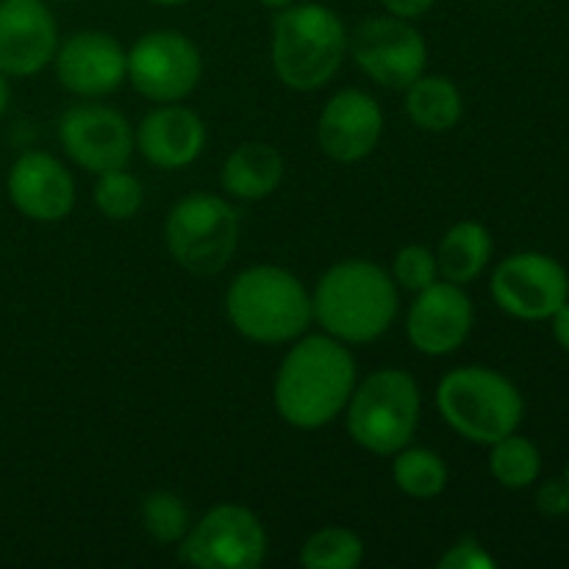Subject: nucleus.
<instances>
[{"instance_id": "f257e3e1", "label": "nucleus", "mask_w": 569, "mask_h": 569, "mask_svg": "<svg viewBox=\"0 0 569 569\" xmlns=\"http://www.w3.org/2000/svg\"><path fill=\"white\" fill-rule=\"evenodd\" d=\"M356 383L359 367L348 345L326 331L303 333L278 365L272 406L295 431H320L345 415Z\"/></svg>"}, {"instance_id": "5701e85b", "label": "nucleus", "mask_w": 569, "mask_h": 569, "mask_svg": "<svg viewBox=\"0 0 569 569\" xmlns=\"http://www.w3.org/2000/svg\"><path fill=\"white\" fill-rule=\"evenodd\" d=\"M489 472L503 489L522 492L542 476V453L531 439L515 431L489 445Z\"/></svg>"}, {"instance_id": "ddd939ff", "label": "nucleus", "mask_w": 569, "mask_h": 569, "mask_svg": "<svg viewBox=\"0 0 569 569\" xmlns=\"http://www.w3.org/2000/svg\"><path fill=\"white\" fill-rule=\"evenodd\" d=\"M56 81L83 100L117 92L128 81V50L120 39L100 28H83L61 39L53 56Z\"/></svg>"}, {"instance_id": "423d86ee", "label": "nucleus", "mask_w": 569, "mask_h": 569, "mask_svg": "<svg viewBox=\"0 0 569 569\" xmlns=\"http://www.w3.org/2000/svg\"><path fill=\"white\" fill-rule=\"evenodd\" d=\"M422 417L417 378L400 367H381L356 383L345 406L348 437L372 456H395L415 439Z\"/></svg>"}, {"instance_id": "f03ea898", "label": "nucleus", "mask_w": 569, "mask_h": 569, "mask_svg": "<svg viewBox=\"0 0 569 569\" xmlns=\"http://www.w3.org/2000/svg\"><path fill=\"white\" fill-rule=\"evenodd\" d=\"M400 311L392 272L370 259H342L311 289L315 322L348 348L372 345L395 326Z\"/></svg>"}, {"instance_id": "0eeeda50", "label": "nucleus", "mask_w": 569, "mask_h": 569, "mask_svg": "<svg viewBox=\"0 0 569 569\" xmlns=\"http://www.w3.org/2000/svg\"><path fill=\"white\" fill-rule=\"evenodd\" d=\"M237 209L214 192H189L164 217V248L181 270L209 278L226 270L239 248Z\"/></svg>"}, {"instance_id": "20e7f679", "label": "nucleus", "mask_w": 569, "mask_h": 569, "mask_svg": "<svg viewBox=\"0 0 569 569\" xmlns=\"http://www.w3.org/2000/svg\"><path fill=\"white\" fill-rule=\"evenodd\" d=\"M226 317L233 331L256 345H289L309 331L311 292L281 264L244 267L226 289Z\"/></svg>"}, {"instance_id": "72a5a7b5", "label": "nucleus", "mask_w": 569, "mask_h": 569, "mask_svg": "<svg viewBox=\"0 0 569 569\" xmlns=\"http://www.w3.org/2000/svg\"><path fill=\"white\" fill-rule=\"evenodd\" d=\"M153 6H164V9H176V6H187L189 0H148Z\"/></svg>"}, {"instance_id": "2eb2a0df", "label": "nucleus", "mask_w": 569, "mask_h": 569, "mask_svg": "<svg viewBox=\"0 0 569 569\" xmlns=\"http://www.w3.org/2000/svg\"><path fill=\"white\" fill-rule=\"evenodd\" d=\"M6 194L26 220L53 226L76 209V178L61 159L48 150H26L6 176Z\"/></svg>"}, {"instance_id": "6e6552de", "label": "nucleus", "mask_w": 569, "mask_h": 569, "mask_svg": "<svg viewBox=\"0 0 569 569\" xmlns=\"http://www.w3.org/2000/svg\"><path fill=\"white\" fill-rule=\"evenodd\" d=\"M267 539L264 522L242 503H217L192 522L178 545L183 565L198 569H256L264 565Z\"/></svg>"}, {"instance_id": "39448f33", "label": "nucleus", "mask_w": 569, "mask_h": 569, "mask_svg": "<svg viewBox=\"0 0 569 569\" xmlns=\"http://www.w3.org/2000/svg\"><path fill=\"white\" fill-rule=\"evenodd\" d=\"M437 409L450 431L467 442L489 448L498 439L520 431L526 400L503 372L483 365H465L439 378Z\"/></svg>"}, {"instance_id": "7ed1b4c3", "label": "nucleus", "mask_w": 569, "mask_h": 569, "mask_svg": "<svg viewBox=\"0 0 569 569\" xmlns=\"http://www.w3.org/2000/svg\"><path fill=\"white\" fill-rule=\"evenodd\" d=\"M348 26L326 3L298 0L272 20L270 61L278 81L292 92L328 87L348 59Z\"/></svg>"}, {"instance_id": "473e14b6", "label": "nucleus", "mask_w": 569, "mask_h": 569, "mask_svg": "<svg viewBox=\"0 0 569 569\" xmlns=\"http://www.w3.org/2000/svg\"><path fill=\"white\" fill-rule=\"evenodd\" d=\"M261 6H267V9H287V6H292V3H298V0H259Z\"/></svg>"}, {"instance_id": "4468645a", "label": "nucleus", "mask_w": 569, "mask_h": 569, "mask_svg": "<svg viewBox=\"0 0 569 569\" xmlns=\"http://www.w3.org/2000/svg\"><path fill=\"white\" fill-rule=\"evenodd\" d=\"M476 326V306L465 287L453 281H433L415 295L406 311V339L428 359L453 356L470 339Z\"/></svg>"}, {"instance_id": "2f4dec72", "label": "nucleus", "mask_w": 569, "mask_h": 569, "mask_svg": "<svg viewBox=\"0 0 569 569\" xmlns=\"http://www.w3.org/2000/svg\"><path fill=\"white\" fill-rule=\"evenodd\" d=\"M9 103H11V83H9V76L0 70V117L6 114Z\"/></svg>"}, {"instance_id": "9d476101", "label": "nucleus", "mask_w": 569, "mask_h": 569, "mask_svg": "<svg viewBox=\"0 0 569 569\" xmlns=\"http://www.w3.org/2000/svg\"><path fill=\"white\" fill-rule=\"evenodd\" d=\"M348 53L378 87L403 92L426 72L428 44L411 20L395 14L367 17L350 31Z\"/></svg>"}, {"instance_id": "bb28decb", "label": "nucleus", "mask_w": 569, "mask_h": 569, "mask_svg": "<svg viewBox=\"0 0 569 569\" xmlns=\"http://www.w3.org/2000/svg\"><path fill=\"white\" fill-rule=\"evenodd\" d=\"M392 278L400 289L417 295L439 281L437 253L426 244H403L392 259Z\"/></svg>"}, {"instance_id": "1a4fd4ad", "label": "nucleus", "mask_w": 569, "mask_h": 569, "mask_svg": "<svg viewBox=\"0 0 569 569\" xmlns=\"http://www.w3.org/2000/svg\"><path fill=\"white\" fill-rule=\"evenodd\" d=\"M203 78L200 48L176 28L142 33L128 48V83L150 103H181Z\"/></svg>"}, {"instance_id": "4be33fe9", "label": "nucleus", "mask_w": 569, "mask_h": 569, "mask_svg": "<svg viewBox=\"0 0 569 569\" xmlns=\"http://www.w3.org/2000/svg\"><path fill=\"white\" fill-rule=\"evenodd\" d=\"M392 481L406 498L433 500L448 489L450 470L437 450L409 442L392 456Z\"/></svg>"}, {"instance_id": "f704fd0d", "label": "nucleus", "mask_w": 569, "mask_h": 569, "mask_svg": "<svg viewBox=\"0 0 569 569\" xmlns=\"http://www.w3.org/2000/svg\"><path fill=\"white\" fill-rule=\"evenodd\" d=\"M565 478H567V483H569V461H567V470H565Z\"/></svg>"}, {"instance_id": "6ab92c4d", "label": "nucleus", "mask_w": 569, "mask_h": 569, "mask_svg": "<svg viewBox=\"0 0 569 569\" xmlns=\"http://www.w3.org/2000/svg\"><path fill=\"white\" fill-rule=\"evenodd\" d=\"M287 176L281 150L267 142H242L226 156L220 170V187L231 200H267L278 192Z\"/></svg>"}, {"instance_id": "9b49d317", "label": "nucleus", "mask_w": 569, "mask_h": 569, "mask_svg": "<svg viewBox=\"0 0 569 569\" xmlns=\"http://www.w3.org/2000/svg\"><path fill=\"white\" fill-rule=\"evenodd\" d=\"M495 306L515 320L542 322L569 300V272L542 250H520L498 261L489 278Z\"/></svg>"}, {"instance_id": "c85d7f7f", "label": "nucleus", "mask_w": 569, "mask_h": 569, "mask_svg": "<svg viewBox=\"0 0 569 569\" xmlns=\"http://www.w3.org/2000/svg\"><path fill=\"white\" fill-rule=\"evenodd\" d=\"M537 511L545 517H567L569 515V483L567 478H548L537 487L533 495Z\"/></svg>"}, {"instance_id": "412c9836", "label": "nucleus", "mask_w": 569, "mask_h": 569, "mask_svg": "<svg viewBox=\"0 0 569 569\" xmlns=\"http://www.w3.org/2000/svg\"><path fill=\"white\" fill-rule=\"evenodd\" d=\"M492 233L478 220H459L442 233L437 244L439 278L459 287L478 281L492 261Z\"/></svg>"}, {"instance_id": "a878e982", "label": "nucleus", "mask_w": 569, "mask_h": 569, "mask_svg": "<svg viewBox=\"0 0 569 569\" xmlns=\"http://www.w3.org/2000/svg\"><path fill=\"white\" fill-rule=\"evenodd\" d=\"M92 200L94 209H98L106 220L126 222L133 220V217L142 211L144 187L133 172L120 167V170L100 172L92 189Z\"/></svg>"}, {"instance_id": "aec40b11", "label": "nucleus", "mask_w": 569, "mask_h": 569, "mask_svg": "<svg viewBox=\"0 0 569 569\" xmlns=\"http://www.w3.org/2000/svg\"><path fill=\"white\" fill-rule=\"evenodd\" d=\"M403 109L411 126L426 133H448L465 117V94L453 78L422 72L403 89Z\"/></svg>"}, {"instance_id": "dca6fc26", "label": "nucleus", "mask_w": 569, "mask_h": 569, "mask_svg": "<svg viewBox=\"0 0 569 569\" xmlns=\"http://www.w3.org/2000/svg\"><path fill=\"white\" fill-rule=\"evenodd\" d=\"M381 103L365 89H339L317 117V144L337 164H356L372 156L383 137Z\"/></svg>"}, {"instance_id": "a211bd4d", "label": "nucleus", "mask_w": 569, "mask_h": 569, "mask_svg": "<svg viewBox=\"0 0 569 569\" xmlns=\"http://www.w3.org/2000/svg\"><path fill=\"white\" fill-rule=\"evenodd\" d=\"M206 122L183 103H156L133 128V148L159 170H183L206 150Z\"/></svg>"}, {"instance_id": "cd10ccee", "label": "nucleus", "mask_w": 569, "mask_h": 569, "mask_svg": "<svg viewBox=\"0 0 569 569\" xmlns=\"http://www.w3.org/2000/svg\"><path fill=\"white\" fill-rule=\"evenodd\" d=\"M439 569H495L498 559L476 537H461L439 556Z\"/></svg>"}, {"instance_id": "b1692460", "label": "nucleus", "mask_w": 569, "mask_h": 569, "mask_svg": "<svg viewBox=\"0 0 569 569\" xmlns=\"http://www.w3.org/2000/svg\"><path fill=\"white\" fill-rule=\"evenodd\" d=\"M365 553L359 533L345 526H326L300 545L298 565L306 569H359Z\"/></svg>"}, {"instance_id": "7c9ffc66", "label": "nucleus", "mask_w": 569, "mask_h": 569, "mask_svg": "<svg viewBox=\"0 0 569 569\" xmlns=\"http://www.w3.org/2000/svg\"><path fill=\"white\" fill-rule=\"evenodd\" d=\"M550 331H553L556 345H559L565 353H569V300L550 317Z\"/></svg>"}, {"instance_id": "f8f14e48", "label": "nucleus", "mask_w": 569, "mask_h": 569, "mask_svg": "<svg viewBox=\"0 0 569 569\" xmlns=\"http://www.w3.org/2000/svg\"><path fill=\"white\" fill-rule=\"evenodd\" d=\"M59 142L67 159L92 176L128 167L137 150L131 122L103 103L70 106L59 117Z\"/></svg>"}, {"instance_id": "f3484780", "label": "nucleus", "mask_w": 569, "mask_h": 569, "mask_svg": "<svg viewBox=\"0 0 569 569\" xmlns=\"http://www.w3.org/2000/svg\"><path fill=\"white\" fill-rule=\"evenodd\" d=\"M59 26L44 0H0V70L31 78L53 64Z\"/></svg>"}, {"instance_id": "393cba45", "label": "nucleus", "mask_w": 569, "mask_h": 569, "mask_svg": "<svg viewBox=\"0 0 569 569\" xmlns=\"http://www.w3.org/2000/svg\"><path fill=\"white\" fill-rule=\"evenodd\" d=\"M139 520H142L144 533L159 545H181V539L192 528L187 500L170 489H156L144 495L139 506Z\"/></svg>"}, {"instance_id": "c756f323", "label": "nucleus", "mask_w": 569, "mask_h": 569, "mask_svg": "<svg viewBox=\"0 0 569 569\" xmlns=\"http://www.w3.org/2000/svg\"><path fill=\"white\" fill-rule=\"evenodd\" d=\"M381 6L387 9V14L415 22L420 17H426L437 6V0H381Z\"/></svg>"}]
</instances>
